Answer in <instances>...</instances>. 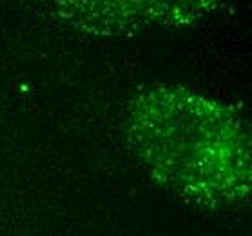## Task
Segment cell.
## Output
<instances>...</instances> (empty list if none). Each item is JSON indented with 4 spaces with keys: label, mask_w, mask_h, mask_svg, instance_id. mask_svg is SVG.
<instances>
[{
    "label": "cell",
    "mask_w": 252,
    "mask_h": 236,
    "mask_svg": "<svg viewBox=\"0 0 252 236\" xmlns=\"http://www.w3.org/2000/svg\"><path fill=\"white\" fill-rule=\"evenodd\" d=\"M126 138L151 178L207 209L251 196V136L232 107L184 86L145 87L129 104Z\"/></svg>",
    "instance_id": "6da1fadb"
}]
</instances>
